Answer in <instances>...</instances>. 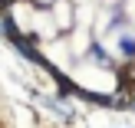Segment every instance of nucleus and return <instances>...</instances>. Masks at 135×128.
Instances as JSON below:
<instances>
[{
    "mask_svg": "<svg viewBox=\"0 0 135 128\" xmlns=\"http://www.w3.org/2000/svg\"><path fill=\"white\" fill-rule=\"evenodd\" d=\"M122 53L125 56H135V39H122Z\"/></svg>",
    "mask_w": 135,
    "mask_h": 128,
    "instance_id": "obj_1",
    "label": "nucleus"
}]
</instances>
